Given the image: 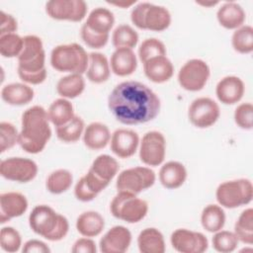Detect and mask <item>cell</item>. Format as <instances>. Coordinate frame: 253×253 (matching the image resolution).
Listing matches in <instances>:
<instances>
[{
    "mask_svg": "<svg viewBox=\"0 0 253 253\" xmlns=\"http://www.w3.org/2000/svg\"><path fill=\"white\" fill-rule=\"evenodd\" d=\"M84 121L82 118L75 116L69 123L56 127L57 138L65 143H72L79 140L84 132Z\"/></svg>",
    "mask_w": 253,
    "mask_h": 253,
    "instance_id": "obj_37",
    "label": "cell"
},
{
    "mask_svg": "<svg viewBox=\"0 0 253 253\" xmlns=\"http://www.w3.org/2000/svg\"><path fill=\"white\" fill-rule=\"evenodd\" d=\"M115 24L113 12L107 8L97 7L93 9L84 25L92 32L100 35H109Z\"/></svg>",
    "mask_w": 253,
    "mask_h": 253,
    "instance_id": "obj_28",
    "label": "cell"
},
{
    "mask_svg": "<svg viewBox=\"0 0 253 253\" xmlns=\"http://www.w3.org/2000/svg\"><path fill=\"white\" fill-rule=\"evenodd\" d=\"M28 210L27 198L19 192H7L0 196V222L5 223L23 215Z\"/></svg>",
    "mask_w": 253,
    "mask_h": 253,
    "instance_id": "obj_18",
    "label": "cell"
},
{
    "mask_svg": "<svg viewBox=\"0 0 253 253\" xmlns=\"http://www.w3.org/2000/svg\"><path fill=\"white\" fill-rule=\"evenodd\" d=\"M215 198L217 203L226 209L246 206L253 198L252 182L245 178L225 181L216 188Z\"/></svg>",
    "mask_w": 253,
    "mask_h": 253,
    "instance_id": "obj_7",
    "label": "cell"
},
{
    "mask_svg": "<svg viewBox=\"0 0 253 253\" xmlns=\"http://www.w3.org/2000/svg\"><path fill=\"white\" fill-rule=\"evenodd\" d=\"M0 245L6 252H17L22 245V238L19 231L12 226L3 227L0 231Z\"/></svg>",
    "mask_w": 253,
    "mask_h": 253,
    "instance_id": "obj_42",
    "label": "cell"
},
{
    "mask_svg": "<svg viewBox=\"0 0 253 253\" xmlns=\"http://www.w3.org/2000/svg\"><path fill=\"white\" fill-rule=\"evenodd\" d=\"M234 234L242 243L251 245L253 243V210L248 208L238 216L234 224Z\"/></svg>",
    "mask_w": 253,
    "mask_h": 253,
    "instance_id": "obj_34",
    "label": "cell"
},
{
    "mask_svg": "<svg viewBox=\"0 0 253 253\" xmlns=\"http://www.w3.org/2000/svg\"><path fill=\"white\" fill-rule=\"evenodd\" d=\"M239 240L237 239L234 232L228 230H218L214 232V235L211 239L212 247L217 252L221 253H230L234 251L238 245Z\"/></svg>",
    "mask_w": 253,
    "mask_h": 253,
    "instance_id": "obj_41",
    "label": "cell"
},
{
    "mask_svg": "<svg viewBox=\"0 0 253 253\" xmlns=\"http://www.w3.org/2000/svg\"><path fill=\"white\" fill-rule=\"evenodd\" d=\"M29 224L35 233L49 241L63 239L69 230L67 218L46 205L33 209L29 215Z\"/></svg>",
    "mask_w": 253,
    "mask_h": 253,
    "instance_id": "obj_4",
    "label": "cell"
},
{
    "mask_svg": "<svg viewBox=\"0 0 253 253\" xmlns=\"http://www.w3.org/2000/svg\"><path fill=\"white\" fill-rule=\"evenodd\" d=\"M112 42L116 48H133L138 42V34L129 25L118 26L112 35Z\"/></svg>",
    "mask_w": 253,
    "mask_h": 253,
    "instance_id": "obj_38",
    "label": "cell"
},
{
    "mask_svg": "<svg viewBox=\"0 0 253 253\" xmlns=\"http://www.w3.org/2000/svg\"><path fill=\"white\" fill-rule=\"evenodd\" d=\"M111 74L110 63L105 54L101 52H91L86 75L89 81L95 84L106 82Z\"/></svg>",
    "mask_w": 253,
    "mask_h": 253,
    "instance_id": "obj_27",
    "label": "cell"
},
{
    "mask_svg": "<svg viewBox=\"0 0 253 253\" xmlns=\"http://www.w3.org/2000/svg\"><path fill=\"white\" fill-rule=\"evenodd\" d=\"M21 124L19 145L31 154L42 152L51 136L47 111L42 106H33L23 113Z\"/></svg>",
    "mask_w": 253,
    "mask_h": 253,
    "instance_id": "obj_2",
    "label": "cell"
},
{
    "mask_svg": "<svg viewBox=\"0 0 253 253\" xmlns=\"http://www.w3.org/2000/svg\"><path fill=\"white\" fill-rule=\"evenodd\" d=\"M111 70L118 76L131 75L137 68V58L131 48H116L111 55Z\"/></svg>",
    "mask_w": 253,
    "mask_h": 253,
    "instance_id": "obj_21",
    "label": "cell"
},
{
    "mask_svg": "<svg viewBox=\"0 0 253 253\" xmlns=\"http://www.w3.org/2000/svg\"><path fill=\"white\" fill-rule=\"evenodd\" d=\"M109 4H111V5H114V6H117V7H120V8H123V9H125V8H128V7H130V6H132V5H134L135 3H136V1L134 0V1H118V2H108Z\"/></svg>",
    "mask_w": 253,
    "mask_h": 253,
    "instance_id": "obj_50",
    "label": "cell"
},
{
    "mask_svg": "<svg viewBox=\"0 0 253 253\" xmlns=\"http://www.w3.org/2000/svg\"><path fill=\"white\" fill-rule=\"evenodd\" d=\"M245 92L243 81L237 76H225L218 81L215 87V94L219 102L224 105L238 103Z\"/></svg>",
    "mask_w": 253,
    "mask_h": 253,
    "instance_id": "obj_19",
    "label": "cell"
},
{
    "mask_svg": "<svg viewBox=\"0 0 253 253\" xmlns=\"http://www.w3.org/2000/svg\"><path fill=\"white\" fill-rule=\"evenodd\" d=\"M74 195L76 199L81 202H90L98 196L88 188L82 177L78 180L74 187Z\"/></svg>",
    "mask_w": 253,
    "mask_h": 253,
    "instance_id": "obj_47",
    "label": "cell"
},
{
    "mask_svg": "<svg viewBox=\"0 0 253 253\" xmlns=\"http://www.w3.org/2000/svg\"><path fill=\"white\" fill-rule=\"evenodd\" d=\"M18 29V24L16 19L5 13L4 11L0 12V37L8 34H14Z\"/></svg>",
    "mask_w": 253,
    "mask_h": 253,
    "instance_id": "obj_46",
    "label": "cell"
},
{
    "mask_svg": "<svg viewBox=\"0 0 253 253\" xmlns=\"http://www.w3.org/2000/svg\"><path fill=\"white\" fill-rule=\"evenodd\" d=\"M85 89V80L82 74L70 73L61 77L56 84V92L62 98L74 99L80 96Z\"/></svg>",
    "mask_w": 253,
    "mask_h": 253,
    "instance_id": "obj_32",
    "label": "cell"
},
{
    "mask_svg": "<svg viewBox=\"0 0 253 253\" xmlns=\"http://www.w3.org/2000/svg\"><path fill=\"white\" fill-rule=\"evenodd\" d=\"M119 168L120 165L114 157L108 154H101L94 159L89 170L99 179L110 184L117 175Z\"/></svg>",
    "mask_w": 253,
    "mask_h": 253,
    "instance_id": "obj_31",
    "label": "cell"
},
{
    "mask_svg": "<svg viewBox=\"0 0 253 253\" xmlns=\"http://www.w3.org/2000/svg\"><path fill=\"white\" fill-rule=\"evenodd\" d=\"M108 107L117 121L124 125H139L154 120L160 112V99L145 84L124 81L110 93Z\"/></svg>",
    "mask_w": 253,
    "mask_h": 253,
    "instance_id": "obj_1",
    "label": "cell"
},
{
    "mask_svg": "<svg viewBox=\"0 0 253 253\" xmlns=\"http://www.w3.org/2000/svg\"><path fill=\"white\" fill-rule=\"evenodd\" d=\"M155 173L148 167L137 166L122 171L116 182L118 192H127L138 195L152 187L155 183Z\"/></svg>",
    "mask_w": 253,
    "mask_h": 253,
    "instance_id": "obj_9",
    "label": "cell"
},
{
    "mask_svg": "<svg viewBox=\"0 0 253 253\" xmlns=\"http://www.w3.org/2000/svg\"><path fill=\"white\" fill-rule=\"evenodd\" d=\"M111 140L109 127L102 123L93 122L89 124L83 132V142L91 150L103 149Z\"/></svg>",
    "mask_w": 253,
    "mask_h": 253,
    "instance_id": "obj_24",
    "label": "cell"
},
{
    "mask_svg": "<svg viewBox=\"0 0 253 253\" xmlns=\"http://www.w3.org/2000/svg\"><path fill=\"white\" fill-rule=\"evenodd\" d=\"M198 5H201L203 7H212V6H215L216 4H218L217 1H197L196 2Z\"/></svg>",
    "mask_w": 253,
    "mask_h": 253,
    "instance_id": "obj_51",
    "label": "cell"
},
{
    "mask_svg": "<svg viewBox=\"0 0 253 253\" xmlns=\"http://www.w3.org/2000/svg\"><path fill=\"white\" fill-rule=\"evenodd\" d=\"M24 47V38L16 33L0 37V53L3 57H18Z\"/></svg>",
    "mask_w": 253,
    "mask_h": 253,
    "instance_id": "obj_39",
    "label": "cell"
},
{
    "mask_svg": "<svg viewBox=\"0 0 253 253\" xmlns=\"http://www.w3.org/2000/svg\"><path fill=\"white\" fill-rule=\"evenodd\" d=\"M35 92L25 83H10L1 90L2 100L12 106H24L32 102Z\"/></svg>",
    "mask_w": 253,
    "mask_h": 253,
    "instance_id": "obj_25",
    "label": "cell"
},
{
    "mask_svg": "<svg viewBox=\"0 0 253 253\" xmlns=\"http://www.w3.org/2000/svg\"><path fill=\"white\" fill-rule=\"evenodd\" d=\"M130 243V231L123 225H116L103 235L99 246L103 253H124L128 249Z\"/></svg>",
    "mask_w": 253,
    "mask_h": 253,
    "instance_id": "obj_16",
    "label": "cell"
},
{
    "mask_svg": "<svg viewBox=\"0 0 253 253\" xmlns=\"http://www.w3.org/2000/svg\"><path fill=\"white\" fill-rule=\"evenodd\" d=\"M137 246L141 253H164L166 249L163 234L155 227H147L140 231Z\"/></svg>",
    "mask_w": 253,
    "mask_h": 253,
    "instance_id": "obj_29",
    "label": "cell"
},
{
    "mask_svg": "<svg viewBox=\"0 0 253 253\" xmlns=\"http://www.w3.org/2000/svg\"><path fill=\"white\" fill-rule=\"evenodd\" d=\"M216 19L219 25L227 30H236L244 25L246 13L236 2L223 3L216 12Z\"/></svg>",
    "mask_w": 253,
    "mask_h": 253,
    "instance_id": "obj_22",
    "label": "cell"
},
{
    "mask_svg": "<svg viewBox=\"0 0 253 253\" xmlns=\"http://www.w3.org/2000/svg\"><path fill=\"white\" fill-rule=\"evenodd\" d=\"M220 115L218 104L209 97L195 99L188 109L190 123L198 128H207L216 123Z\"/></svg>",
    "mask_w": 253,
    "mask_h": 253,
    "instance_id": "obj_11",
    "label": "cell"
},
{
    "mask_svg": "<svg viewBox=\"0 0 253 253\" xmlns=\"http://www.w3.org/2000/svg\"><path fill=\"white\" fill-rule=\"evenodd\" d=\"M87 9L83 0H50L45 3L46 14L58 21L80 22L85 18Z\"/></svg>",
    "mask_w": 253,
    "mask_h": 253,
    "instance_id": "obj_14",
    "label": "cell"
},
{
    "mask_svg": "<svg viewBox=\"0 0 253 253\" xmlns=\"http://www.w3.org/2000/svg\"><path fill=\"white\" fill-rule=\"evenodd\" d=\"M187 179L186 167L178 161H168L159 170V181L169 190L181 187Z\"/></svg>",
    "mask_w": 253,
    "mask_h": 253,
    "instance_id": "obj_23",
    "label": "cell"
},
{
    "mask_svg": "<svg viewBox=\"0 0 253 253\" xmlns=\"http://www.w3.org/2000/svg\"><path fill=\"white\" fill-rule=\"evenodd\" d=\"M231 44L235 51L248 54L253 51V28L243 25L236 29L231 37Z\"/></svg>",
    "mask_w": 253,
    "mask_h": 253,
    "instance_id": "obj_36",
    "label": "cell"
},
{
    "mask_svg": "<svg viewBox=\"0 0 253 253\" xmlns=\"http://www.w3.org/2000/svg\"><path fill=\"white\" fill-rule=\"evenodd\" d=\"M89 54L78 43L59 44L50 53V64L59 72L83 74L87 71Z\"/></svg>",
    "mask_w": 253,
    "mask_h": 253,
    "instance_id": "obj_5",
    "label": "cell"
},
{
    "mask_svg": "<svg viewBox=\"0 0 253 253\" xmlns=\"http://www.w3.org/2000/svg\"><path fill=\"white\" fill-rule=\"evenodd\" d=\"M172 247L181 253H203L209 247L208 238L201 232L178 228L170 237Z\"/></svg>",
    "mask_w": 253,
    "mask_h": 253,
    "instance_id": "obj_15",
    "label": "cell"
},
{
    "mask_svg": "<svg viewBox=\"0 0 253 253\" xmlns=\"http://www.w3.org/2000/svg\"><path fill=\"white\" fill-rule=\"evenodd\" d=\"M145 76L154 83H164L171 79L174 74V66L166 56L153 57L143 63Z\"/></svg>",
    "mask_w": 253,
    "mask_h": 253,
    "instance_id": "obj_20",
    "label": "cell"
},
{
    "mask_svg": "<svg viewBox=\"0 0 253 253\" xmlns=\"http://www.w3.org/2000/svg\"><path fill=\"white\" fill-rule=\"evenodd\" d=\"M166 153V140L164 135L157 130L146 132L140 141L139 159L147 166L162 164Z\"/></svg>",
    "mask_w": 253,
    "mask_h": 253,
    "instance_id": "obj_13",
    "label": "cell"
},
{
    "mask_svg": "<svg viewBox=\"0 0 253 253\" xmlns=\"http://www.w3.org/2000/svg\"><path fill=\"white\" fill-rule=\"evenodd\" d=\"M47 115L49 122L56 127L66 125L75 117L73 105L65 98L54 100L47 110Z\"/></svg>",
    "mask_w": 253,
    "mask_h": 253,
    "instance_id": "obj_30",
    "label": "cell"
},
{
    "mask_svg": "<svg viewBox=\"0 0 253 253\" xmlns=\"http://www.w3.org/2000/svg\"><path fill=\"white\" fill-rule=\"evenodd\" d=\"M211 75L208 63L199 58L188 60L178 72V82L180 86L191 92L202 90Z\"/></svg>",
    "mask_w": 253,
    "mask_h": 253,
    "instance_id": "obj_10",
    "label": "cell"
},
{
    "mask_svg": "<svg viewBox=\"0 0 253 253\" xmlns=\"http://www.w3.org/2000/svg\"><path fill=\"white\" fill-rule=\"evenodd\" d=\"M234 122L242 129H252L253 105L249 102L238 105L234 111Z\"/></svg>",
    "mask_w": 253,
    "mask_h": 253,
    "instance_id": "obj_44",
    "label": "cell"
},
{
    "mask_svg": "<svg viewBox=\"0 0 253 253\" xmlns=\"http://www.w3.org/2000/svg\"><path fill=\"white\" fill-rule=\"evenodd\" d=\"M110 210L116 218L128 223H136L147 214L148 204L146 201L139 199L137 195L118 192L111 202Z\"/></svg>",
    "mask_w": 253,
    "mask_h": 253,
    "instance_id": "obj_8",
    "label": "cell"
},
{
    "mask_svg": "<svg viewBox=\"0 0 253 253\" xmlns=\"http://www.w3.org/2000/svg\"><path fill=\"white\" fill-rule=\"evenodd\" d=\"M80 35L85 44L91 48H96V49L102 48L108 43V41H109V35H100V34L94 33L89 28H87L84 24L81 27Z\"/></svg>",
    "mask_w": 253,
    "mask_h": 253,
    "instance_id": "obj_45",
    "label": "cell"
},
{
    "mask_svg": "<svg viewBox=\"0 0 253 253\" xmlns=\"http://www.w3.org/2000/svg\"><path fill=\"white\" fill-rule=\"evenodd\" d=\"M201 223L209 232H216L223 228L225 223V212L220 206L208 205L201 214Z\"/></svg>",
    "mask_w": 253,
    "mask_h": 253,
    "instance_id": "obj_33",
    "label": "cell"
},
{
    "mask_svg": "<svg viewBox=\"0 0 253 253\" xmlns=\"http://www.w3.org/2000/svg\"><path fill=\"white\" fill-rule=\"evenodd\" d=\"M139 136L127 128H118L111 135V150L120 158H129L137 150Z\"/></svg>",
    "mask_w": 253,
    "mask_h": 253,
    "instance_id": "obj_17",
    "label": "cell"
},
{
    "mask_svg": "<svg viewBox=\"0 0 253 253\" xmlns=\"http://www.w3.org/2000/svg\"><path fill=\"white\" fill-rule=\"evenodd\" d=\"M45 52L42 39L35 35L24 37V47L18 56V75L28 84L38 85L46 79Z\"/></svg>",
    "mask_w": 253,
    "mask_h": 253,
    "instance_id": "obj_3",
    "label": "cell"
},
{
    "mask_svg": "<svg viewBox=\"0 0 253 253\" xmlns=\"http://www.w3.org/2000/svg\"><path fill=\"white\" fill-rule=\"evenodd\" d=\"M19 132L16 126L8 122L0 123V151L5 152L18 143Z\"/></svg>",
    "mask_w": 253,
    "mask_h": 253,
    "instance_id": "obj_43",
    "label": "cell"
},
{
    "mask_svg": "<svg viewBox=\"0 0 253 253\" xmlns=\"http://www.w3.org/2000/svg\"><path fill=\"white\" fill-rule=\"evenodd\" d=\"M73 176L70 171L66 169H57L51 172L46 178V190L53 194L59 195L66 192L72 185Z\"/></svg>",
    "mask_w": 253,
    "mask_h": 253,
    "instance_id": "obj_35",
    "label": "cell"
},
{
    "mask_svg": "<svg viewBox=\"0 0 253 253\" xmlns=\"http://www.w3.org/2000/svg\"><path fill=\"white\" fill-rule=\"evenodd\" d=\"M104 227L105 219L98 211H84L76 219V229L85 237L91 238L98 236L103 231Z\"/></svg>",
    "mask_w": 253,
    "mask_h": 253,
    "instance_id": "obj_26",
    "label": "cell"
},
{
    "mask_svg": "<svg viewBox=\"0 0 253 253\" xmlns=\"http://www.w3.org/2000/svg\"><path fill=\"white\" fill-rule=\"evenodd\" d=\"M22 251L25 253H49L50 248L41 240L30 239L24 244Z\"/></svg>",
    "mask_w": 253,
    "mask_h": 253,
    "instance_id": "obj_49",
    "label": "cell"
},
{
    "mask_svg": "<svg viewBox=\"0 0 253 253\" xmlns=\"http://www.w3.org/2000/svg\"><path fill=\"white\" fill-rule=\"evenodd\" d=\"M163 55H166L165 44L156 38H149L144 40L138 47V57L142 63L153 57Z\"/></svg>",
    "mask_w": 253,
    "mask_h": 253,
    "instance_id": "obj_40",
    "label": "cell"
},
{
    "mask_svg": "<svg viewBox=\"0 0 253 253\" xmlns=\"http://www.w3.org/2000/svg\"><path fill=\"white\" fill-rule=\"evenodd\" d=\"M130 20L140 30L162 32L169 28L171 14L164 6L141 2L131 10Z\"/></svg>",
    "mask_w": 253,
    "mask_h": 253,
    "instance_id": "obj_6",
    "label": "cell"
},
{
    "mask_svg": "<svg viewBox=\"0 0 253 253\" xmlns=\"http://www.w3.org/2000/svg\"><path fill=\"white\" fill-rule=\"evenodd\" d=\"M38 170V165L34 160L24 157H10L0 163L1 176L18 183H28L34 180Z\"/></svg>",
    "mask_w": 253,
    "mask_h": 253,
    "instance_id": "obj_12",
    "label": "cell"
},
{
    "mask_svg": "<svg viewBox=\"0 0 253 253\" xmlns=\"http://www.w3.org/2000/svg\"><path fill=\"white\" fill-rule=\"evenodd\" d=\"M96 251L97 247L95 241L85 236L77 239L71 248V252L73 253H96Z\"/></svg>",
    "mask_w": 253,
    "mask_h": 253,
    "instance_id": "obj_48",
    "label": "cell"
}]
</instances>
